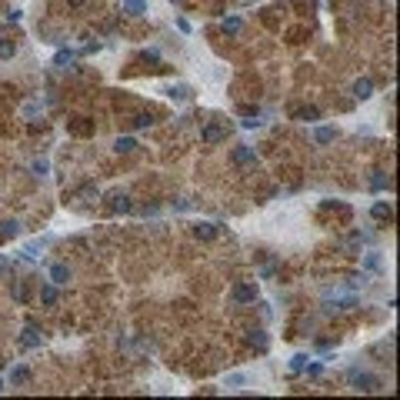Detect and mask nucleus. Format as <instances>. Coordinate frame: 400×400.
<instances>
[{
    "instance_id": "2eb2a0df",
    "label": "nucleus",
    "mask_w": 400,
    "mask_h": 400,
    "mask_svg": "<svg viewBox=\"0 0 400 400\" xmlns=\"http://www.w3.org/2000/svg\"><path fill=\"white\" fill-rule=\"evenodd\" d=\"M44 344V337L37 334V327H27L24 330V347H40Z\"/></svg>"
},
{
    "instance_id": "f3484780",
    "label": "nucleus",
    "mask_w": 400,
    "mask_h": 400,
    "mask_svg": "<svg viewBox=\"0 0 400 400\" xmlns=\"http://www.w3.org/2000/svg\"><path fill=\"white\" fill-rule=\"evenodd\" d=\"M73 60H77V54H73V50H57V57H54L57 67H70Z\"/></svg>"
},
{
    "instance_id": "6e6552de",
    "label": "nucleus",
    "mask_w": 400,
    "mask_h": 400,
    "mask_svg": "<svg viewBox=\"0 0 400 400\" xmlns=\"http://www.w3.org/2000/svg\"><path fill=\"white\" fill-rule=\"evenodd\" d=\"M70 280V267L67 264H54L50 267V284H67Z\"/></svg>"
},
{
    "instance_id": "6ab92c4d",
    "label": "nucleus",
    "mask_w": 400,
    "mask_h": 400,
    "mask_svg": "<svg viewBox=\"0 0 400 400\" xmlns=\"http://www.w3.org/2000/svg\"><path fill=\"white\" fill-rule=\"evenodd\" d=\"M40 300H44V304H57V287L54 284H44V290H40Z\"/></svg>"
},
{
    "instance_id": "20e7f679",
    "label": "nucleus",
    "mask_w": 400,
    "mask_h": 400,
    "mask_svg": "<svg viewBox=\"0 0 400 400\" xmlns=\"http://www.w3.org/2000/svg\"><path fill=\"white\" fill-rule=\"evenodd\" d=\"M164 94H167L170 100H177V104H184V100H190V97H193V90L187 87V84H170Z\"/></svg>"
},
{
    "instance_id": "f257e3e1",
    "label": "nucleus",
    "mask_w": 400,
    "mask_h": 400,
    "mask_svg": "<svg viewBox=\"0 0 400 400\" xmlns=\"http://www.w3.org/2000/svg\"><path fill=\"white\" fill-rule=\"evenodd\" d=\"M350 384H353V390H364V393H374V390H380V377H374V374H364V370H350Z\"/></svg>"
},
{
    "instance_id": "412c9836",
    "label": "nucleus",
    "mask_w": 400,
    "mask_h": 400,
    "mask_svg": "<svg viewBox=\"0 0 400 400\" xmlns=\"http://www.w3.org/2000/svg\"><path fill=\"white\" fill-rule=\"evenodd\" d=\"M17 54V44L14 40H0V60H10Z\"/></svg>"
},
{
    "instance_id": "f03ea898",
    "label": "nucleus",
    "mask_w": 400,
    "mask_h": 400,
    "mask_svg": "<svg viewBox=\"0 0 400 400\" xmlns=\"http://www.w3.org/2000/svg\"><path fill=\"white\" fill-rule=\"evenodd\" d=\"M257 294H260L257 284H254V280H247V284H237V287L230 290V300H233V304H254Z\"/></svg>"
},
{
    "instance_id": "4468645a",
    "label": "nucleus",
    "mask_w": 400,
    "mask_h": 400,
    "mask_svg": "<svg viewBox=\"0 0 400 400\" xmlns=\"http://www.w3.org/2000/svg\"><path fill=\"white\" fill-rule=\"evenodd\" d=\"M250 344H254L257 350H267V347H270V337H267L264 330H254V334H250Z\"/></svg>"
},
{
    "instance_id": "9b49d317",
    "label": "nucleus",
    "mask_w": 400,
    "mask_h": 400,
    "mask_svg": "<svg viewBox=\"0 0 400 400\" xmlns=\"http://www.w3.org/2000/svg\"><path fill=\"white\" fill-rule=\"evenodd\" d=\"M224 33H230V37H237L240 30H244V20H240V17H224Z\"/></svg>"
},
{
    "instance_id": "7ed1b4c3",
    "label": "nucleus",
    "mask_w": 400,
    "mask_h": 400,
    "mask_svg": "<svg viewBox=\"0 0 400 400\" xmlns=\"http://www.w3.org/2000/svg\"><path fill=\"white\" fill-rule=\"evenodd\" d=\"M233 164H237V167H254V164H257L254 147H244V144H240L237 150H233Z\"/></svg>"
},
{
    "instance_id": "423d86ee",
    "label": "nucleus",
    "mask_w": 400,
    "mask_h": 400,
    "mask_svg": "<svg viewBox=\"0 0 400 400\" xmlns=\"http://www.w3.org/2000/svg\"><path fill=\"white\" fill-rule=\"evenodd\" d=\"M353 97H357V100H370V97H374V84H370V77H360L357 84H353Z\"/></svg>"
},
{
    "instance_id": "c85d7f7f",
    "label": "nucleus",
    "mask_w": 400,
    "mask_h": 400,
    "mask_svg": "<svg viewBox=\"0 0 400 400\" xmlns=\"http://www.w3.org/2000/svg\"><path fill=\"white\" fill-rule=\"evenodd\" d=\"M70 4H73V7H80V4H84V0H70Z\"/></svg>"
},
{
    "instance_id": "dca6fc26",
    "label": "nucleus",
    "mask_w": 400,
    "mask_h": 400,
    "mask_svg": "<svg viewBox=\"0 0 400 400\" xmlns=\"http://www.w3.org/2000/svg\"><path fill=\"white\" fill-rule=\"evenodd\" d=\"M193 233H197L200 240H214L217 237V227L214 224H197V227H193Z\"/></svg>"
},
{
    "instance_id": "393cba45",
    "label": "nucleus",
    "mask_w": 400,
    "mask_h": 400,
    "mask_svg": "<svg viewBox=\"0 0 400 400\" xmlns=\"http://www.w3.org/2000/svg\"><path fill=\"white\" fill-rule=\"evenodd\" d=\"M304 374L310 377V380H317V377L324 374V364H307V367H304Z\"/></svg>"
},
{
    "instance_id": "a211bd4d",
    "label": "nucleus",
    "mask_w": 400,
    "mask_h": 400,
    "mask_svg": "<svg viewBox=\"0 0 400 400\" xmlns=\"http://www.w3.org/2000/svg\"><path fill=\"white\" fill-rule=\"evenodd\" d=\"M370 214H374L377 220H384V217L390 220V217H393V210H390V204H384V200H380V204H374V210H370Z\"/></svg>"
},
{
    "instance_id": "1a4fd4ad",
    "label": "nucleus",
    "mask_w": 400,
    "mask_h": 400,
    "mask_svg": "<svg viewBox=\"0 0 400 400\" xmlns=\"http://www.w3.org/2000/svg\"><path fill=\"white\" fill-rule=\"evenodd\" d=\"M47 244H50V237H37V240H27V244H24V257H37L40 250L47 247Z\"/></svg>"
},
{
    "instance_id": "4be33fe9",
    "label": "nucleus",
    "mask_w": 400,
    "mask_h": 400,
    "mask_svg": "<svg viewBox=\"0 0 400 400\" xmlns=\"http://www.w3.org/2000/svg\"><path fill=\"white\" fill-rule=\"evenodd\" d=\"M304 367H307V353H294L290 357V370L294 374H304Z\"/></svg>"
},
{
    "instance_id": "5701e85b",
    "label": "nucleus",
    "mask_w": 400,
    "mask_h": 400,
    "mask_svg": "<svg viewBox=\"0 0 400 400\" xmlns=\"http://www.w3.org/2000/svg\"><path fill=\"white\" fill-rule=\"evenodd\" d=\"M113 147H117L120 153H130L137 147V140H134V137H117V144H113Z\"/></svg>"
},
{
    "instance_id": "0eeeda50",
    "label": "nucleus",
    "mask_w": 400,
    "mask_h": 400,
    "mask_svg": "<svg viewBox=\"0 0 400 400\" xmlns=\"http://www.w3.org/2000/svg\"><path fill=\"white\" fill-rule=\"evenodd\" d=\"M247 384H250V377H247V374H227V380H224L227 390H244Z\"/></svg>"
},
{
    "instance_id": "bb28decb",
    "label": "nucleus",
    "mask_w": 400,
    "mask_h": 400,
    "mask_svg": "<svg viewBox=\"0 0 400 400\" xmlns=\"http://www.w3.org/2000/svg\"><path fill=\"white\" fill-rule=\"evenodd\" d=\"M364 264H367V270H380V257H377V254H367V260H364Z\"/></svg>"
},
{
    "instance_id": "ddd939ff",
    "label": "nucleus",
    "mask_w": 400,
    "mask_h": 400,
    "mask_svg": "<svg viewBox=\"0 0 400 400\" xmlns=\"http://www.w3.org/2000/svg\"><path fill=\"white\" fill-rule=\"evenodd\" d=\"M17 233H20V220H4V230H0V237H4V240H14Z\"/></svg>"
},
{
    "instance_id": "9d476101",
    "label": "nucleus",
    "mask_w": 400,
    "mask_h": 400,
    "mask_svg": "<svg viewBox=\"0 0 400 400\" xmlns=\"http://www.w3.org/2000/svg\"><path fill=\"white\" fill-rule=\"evenodd\" d=\"M313 140H317V144H334L337 130L334 127H317V130H313Z\"/></svg>"
},
{
    "instance_id": "f8f14e48",
    "label": "nucleus",
    "mask_w": 400,
    "mask_h": 400,
    "mask_svg": "<svg viewBox=\"0 0 400 400\" xmlns=\"http://www.w3.org/2000/svg\"><path fill=\"white\" fill-rule=\"evenodd\" d=\"M27 380H30V370H27V367H14V370H10V384H14V387H24Z\"/></svg>"
},
{
    "instance_id": "39448f33",
    "label": "nucleus",
    "mask_w": 400,
    "mask_h": 400,
    "mask_svg": "<svg viewBox=\"0 0 400 400\" xmlns=\"http://www.w3.org/2000/svg\"><path fill=\"white\" fill-rule=\"evenodd\" d=\"M120 10H124L127 17H144L150 7H147V0H124V4H120Z\"/></svg>"
},
{
    "instance_id": "b1692460",
    "label": "nucleus",
    "mask_w": 400,
    "mask_h": 400,
    "mask_svg": "<svg viewBox=\"0 0 400 400\" xmlns=\"http://www.w3.org/2000/svg\"><path fill=\"white\" fill-rule=\"evenodd\" d=\"M113 210H120V214H130V200L124 197V193H113Z\"/></svg>"
},
{
    "instance_id": "a878e982",
    "label": "nucleus",
    "mask_w": 400,
    "mask_h": 400,
    "mask_svg": "<svg viewBox=\"0 0 400 400\" xmlns=\"http://www.w3.org/2000/svg\"><path fill=\"white\" fill-rule=\"evenodd\" d=\"M297 117H300V120H317L320 110H317V107H304V110H297Z\"/></svg>"
},
{
    "instance_id": "cd10ccee",
    "label": "nucleus",
    "mask_w": 400,
    "mask_h": 400,
    "mask_svg": "<svg viewBox=\"0 0 400 400\" xmlns=\"http://www.w3.org/2000/svg\"><path fill=\"white\" fill-rule=\"evenodd\" d=\"M153 120H150V113H140V117H134V127H150Z\"/></svg>"
},
{
    "instance_id": "aec40b11",
    "label": "nucleus",
    "mask_w": 400,
    "mask_h": 400,
    "mask_svg": "<svg viewBox=\"0 0 400 400\" xmlns=\"http://www.w3.org/2000/svg\"><path fill=\"white\" fill-rule=\"evenodd\" d=\"M200 137H204V144H217V140L224 137V130H220V127H204V134H200Z\"/></svg>"
},
{
    "instance_id": "c756f323",
    "label": "nucleus",
    "mask_w": 400,
    "mask_h": 400,
    "mask_svg": "<svg viewBox=\"0 0 400 400\" xmlns=\"http://www.w3.org/2000/svg\"><path fill=\"white\" fill-rule=\"evenodd\" d=\"M0 390H4V380H0Z\"/></svg>"
}]
</instances>
